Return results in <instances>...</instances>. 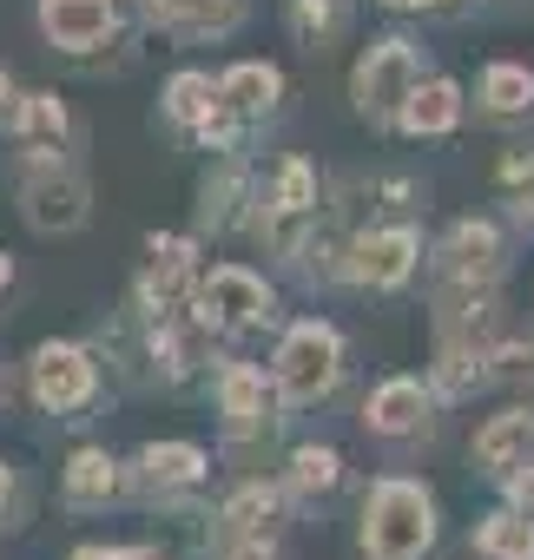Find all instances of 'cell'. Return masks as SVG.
<instances>
[{
  "label": "cell",
  "mask_w": 534,
  "mask_h": 560,
  "mask_svg": "<svg viewBox=\"0 0 534 560\" xmlns=\"http://www.w3.org/2000/svg\"><path fill=\"white\" fill-rule=\"evenodd\" d=\"M436 547V501L429 488L390 475L363 501V553L370 560H422Z\"/></svg>",
  "instance_id": "obj_1"
},
{
  "label": "cell",
  "mask_w": 534,
  "mask_h": 560,
  "mask_svg": "<svg viewBox=\"0 0 534 560\" xmlns=\"http://www.w3.org/2000/svg\"><path fill=\"white\" fill-rule=\"evenodd\" d=\"M271 376H278V396H285L291 409L324 402V396L344 383V343H337V330L317 324V317H311V324H291V337L278 343Z\"/></svg>",
  "instance_id": "obj_2"
},
{
  "label": "cell",
  "mask_w": 534,
  "mask_h": 560,
  "mask_svg": "<svg viewBox=\"0 0 534 560\" xmlns=\"http://www.w3.org/2000/svg\"><path fill=\"white\" fill-rule=\"evenodd\" d=\"M191 311L205 330H257V324H271V284H264L257 270L244 264H218L198 277V291H191Z\"/></svg>",
  "instance_id": "obj_3"
},
{
  "label": "cell",
  "mask_w": 534,
  "mask_h": 560,
  "mask_svg": "<svg viewBox=\"0 0 534 560\" xmlns=\"http://www.w3.org/2000/svg\"><path fill=\"white\" fill-rule=\"evenodd\" d=\"M416 80H422V60H416L409 40H370V54L350 73V100H357V113L370 126H383V119L403 113V100H409Z\"/></svg>",
  "instance_id": "obj_4"
},
{
  "label": "cell",
  "mask_w": 534,
  "mask_h": 560,
  "mask_svg": "<svg viewBox=\"0 0 534 560\" xmlns=\"http://www.w3.org/2000/svg\"><path fill=\"white\" fill-rule=\"evenodd\" d=\"M86 211H93V191H86L80 172H67V165H40V172H27V185H21V218H27L34 231L67 237V231L86 224Z\"/></svg>",
  "instance_id": "obj_5"
},
{
  "label": "cell",
  "mask_w": 534,
  "mask_h": 560,
  "mask_svg": "<svg viewBox=\"0 0 534 560\" xmlns=\"http://www.w3.org/2000/svg\"><path fill=\"white\" fill-rule=\"evenodd\" d=\"M100 389V363L80 350V343H40L34 350V402L54 409V416H73L86 409Z\"/></svg>",
  "instance_id": "obj_6"
},
{
  "label": "cell",
  "mask_w": 534,
  "mask_h": 560,
  "mask_svg": "<svg viewBox=\"0 0 534 560\" xmlns=\"http://www.w3.org/2000/svg\"><path fill=\"white\" fill-rule=\"evenodd\" d=\"M416 257H422V237L409 224H383V231H363L350 244V264L344 270L357 277V284H370V291H396V284H409Z\"/></svg>",
  "instance_id": "obj_7"
},
{
  "label": "cell",
  "mask_w": 534,
  "mask_h": 560,
  "mask_svg": "<svg viewBox=\"0 0 534 560\" xmlns=\"http://www.w3.org/2000/svg\"><path fill=\"white\" fill-rule=\"evenodd\" d=\"M436 264H442L449 284H495L501 264H508V237H501L488 218H462V224L442 237Z\"/></svg>",
  "instance_id": "obj_8"
},
{
  "label": "cell",
  "mask_w": 534,
  "mask_h": 560,
  "mask_svg": "<svg viewBox=\"0 0 534 560\" xmlns=\"http://www.w3.org/2000/svg\"><path fill=\"white\" fill-rule=\"evenodd\" d=\"M40 27H47L54 47L93 54V47L119 27V8H113V0H40Z\"/></svg>",
  "instance_id": "obj_9"
},
{
  "label": "cell",
  "mask_w": 534,
  "mask_h": 560,
  "mask_svg": "<svg viewBox=\"0 0 534 560\" xmlns=\"http://www.w3.org/2000/svg\"><path fill=\"white\" fill-rule=\"evenodd\" d=\"M534 462V409H501V416H488V429L475 435V468L481 475H514V468H527Z\"/></svg>",
  "instance_id": "obj_10"
},
{
  "label": "cell",
  "mask_w": 534,
  "mask_h": 560,
  "mask_svg": "<svg viewBox=\"0 0 534 560\" xmlns=\"http://www.w3.org/2000/svg\"><path fill=\"white\" fill-rule=\"evenodd\" d=\"M152 270H146V311L152 317H178L185 291H191V237H152Z\"/></svg>",
  "instance_id": "obj_11"
},
{
  "label": "cell",
  "mask_w": 534,
  "mask_h": 560,
  "mask_svg": "<svg viewBox=\"0 0 534 560\" xmlns=\"http://www.w3.org/2000/svg\"><path fill=\"white\" fill-rule=\"evenodd\" d=\"M363 422H370V435H390V442L422 435V429H429V396H422V383H416V376L376 383V396L363 402Z\"/></svg>",
  "instance_id": "obj_12"
},
{
  "label": "cell",
  "mask_w": 534,
  "mask_h": 560,
  "mask_svg": "<svg viewBox=\"0 0 534 560\" xmlns=\"http://www.w3.org/2000/svg\"><path fill=\"white\" fill-rule=\"evenodd\" d=\"M146 14L165 27V34H185V40H205V34H231L244 21L237 0H146Z\"/></svg>",
  "instance_id": "obj_13"
},
{
  "label": "cell",
  "mask_w": 534,
  "mask_h": 560,
  "mask_svg": "<svg viewBox=\"0 0 534 560\" xmlns=\"http://www.w3.org/2000/svg\"><path fill=\"white\" fill-rule=\"evenodd\" d=\"M396 119H403V132H416V139H442V132H455V119H462V86H455V80H416Z\"/></svg>",
  "instance_id": "obj_14"
},
{
  "label": "cell",
  "mask_w": 534,
  "mask_h": 560,
  "mask_svg": "<svg viewBox=\"0 0 534 560\" xmlns=\"http://www.w3.org/2000/svg\"><path fill=\"white\" fill-rule=\"evenodd\" d=\"M139 481L152 494H178L205 481V448L198 442H146L139 448Z\"/></svg>",
  "instance_id": "obj_15"
},
{
  "label": "cell",
  "mask_w": 534,
  "mask_h": 560,
  "mask_svg": "<svg viewBox=\"0 0 534 560\" xmlns=\"http://www.w3.org/2000/svg\"><path fill=\"white\" fill-rule=\"evenodd\" d=\"M218 409H224V422H231V435H251V429H264L271 416V396H264V370H251V363H231L224 376H218Z\"/></svg>",
  "instance_id": "obj_16"
},
{
  "label": "cell",
  "mask_w": 534,
  "mask_h": 560,
  "mask_svg": "<svg viewBox=\"0 0 534 560\" xmlns=\"http://www.w3.org/2000/svg\"><path fill=\"white\" fill-rule=\"evenodd\" d=\"M278 521H285V494L264 488V481H244V488L224 501V534H231V540H271Z\"/></svg>",
  "instance_id": "obj_17"
},
{
  "label": "cell",
  "mask_w": 534,
  "mask_h": 560,
  "mask_svg": "<svg viewBox=\"0 0 534 560\" xmlns=\"http://www.w3.org/2000/svg\"><path fill=\"white\" fill-rule=\"evenodd\" d=\"M278 93H285V80H278V67H264V60H244V67H231V73L218 80V100H224L237 119L271 113V106H278Z\"/></svg>",
  "instance_id": "obj_18"
},
{
  "label": "cell",
  "mask_w": 534,
  "mask_h": 560,
  "mask_svg": "<svg viewBox=\"0 0 534 560\" xmlns=\"http://www.w3.org/2000/svg\"><path fill=\"white\" fill-rule=\"evenodd\" d=\"M67 501H73V508H106V501H119V462H113L106 448H80V455L67 462Z\"/></svg>",
  "instance_id": "obj_19"
},
{
  "label": "cell",
  "mask_w": 534,
  "mask_h": 560,
  "mask_svg": "<svg viewBox=\"0 0 534 560\" xmlns=\"http://www.w3.org/2000/svg\"><path fill=\"white\" fill-rule=\"evenodd\" d=\"M475 100H481V113H488V119H521V113L534 106V73H527V67H514V60H495V67L481 73Z\"/></svg>",
  "instance_id": "obj_20"
},
{
  "label": "cell",
  "mask_w": 534,
  "mask_h": 560,
  "mask_svg": "<svg viewBox=\"0 0 534 560\" xmlns=\"http://www.w3.org/2000/svg\"><path fill=\"white\" fill-rule=\"evenodd\" d=\"M475 553L481 560H534V514L521 508H501L475 527Z\"/></svg>",
  "instance_id": "obj_21"
},
{
  "label": "cell",
  "mask_w": 534,
  "mask_h": 560,
  "mask_svg": "<svg viewBox=\"0 0 534 560\" xmlns=\"http://www.w3.org/2000/svg\"><path fill=\"white\" fill-rule=\"evenodd\" d=\"M344 27H350V8H344V0H291V34H298L311 54L337 47Z\"/></svg>",
  "instance_id": "obj_22"
},
{
  "label": "cell",
  "mask_w": 534,
  "mask_h": 560,
  "mask_svg": "<svg viewBox=\"0 0 534 560\" xmlns=\"http://www.w3.org/2000/svg\"><path fill=\"white\" fill-rule=\"evenodd\" d=\"M14 132H21L34 152H54V145L67 139V106H60L54 93H27V100L14 106Z\"/></svg>",
  "instance_id": "obj_23"
},
{
  "label": "cell",
  "mask_w": 534,
  "mask_h": 560,
  "mask_svg": "<svg viewBox=\"0 0 534 560\" xmlns=\"http://www.w3.org/2000/svg\"><path fill=\"white\" fill-rule=\"evenodd\" d=\"M244 198H251V178H244V165H224V172H211L205 178V224L211 231H231L237 218H244Z\"/></svg>",
  "instance_id": "obj_24"
},
{
  "label": "cell",
  "mask_w": 534,
  "mask_h": 560,
  "mask_svg": "<svg viewBox=\"0 0 534 560\" xmlns=\"http://www.w3.org/2000/svg\"><path fill=\"white\" fill-rule=\"evenodd\" d=\"M264 211H278V218H317V172L304 159H285L278 165V185H271V205Z\"/></svg>",
  "instance_id": "obj_25"
},
{
  "label": "cell",
  "mask_w": 534,
  "mask_h": 560,
  "mask_svg": "<svg viewBox=\"0 0 534 560\" xmlns=\"http://www.w3.org/2000/svg\"><path fill=\"white\" fill-rule=\"evenodd\" d=\"M337 481H344V455H337V448H298V455H291V488H298L304 501L337 494Z\"/></svg>",
  "instance_id": "obj_26"
},
{
  "label": "cell",
  "mask_w": 534,
  "mask_h": 560,
  "mask_svg": "<svg viewBox=\"0 0 534 560\" xmlns=\"http://www.w3.org/2000/svg\"><path fill=\"white\" fill-rule=\"evenodd\" d=\"M211 106H218V80H211V73H172V86H165V113H172L178 126H198Z\"/></svg>",
  "instance_id": "obj_27"
},
{
  "label": "cell",
  "mask_w": 534,
  "mask_h": 560,
  "mask_svg": "<svg viewBox=\"0 0 534 560\" xmlns=\"http://www.w3.org/2000/svg\"><path fill=\"white\" fill-rule=\"evenodd\" d=\"M501 185H508V198H514V218L534 224V152H508V159H501Z\"/></svg>",
  "instance_id": "obj_28"
},
{
  "label": "cell",
  "mask_w": 534,
  "mask_h": 560,
  "mask_svg": "<svg viewBox=\"0 0 534 560\" xmlns=\"http://www.w3.org/2000/svg\"><path fill=\"white\" fill-rule=\"evenodd\" d=\"M501 481H508L514 508H521V514H534V468H514V475H501Z\"/></svg>",
  "instance_id": "obj_29"
},
{
  "label": "cell",
  "mask_w": 534,
  "mask_h": 560,
  "mask_svg": "<svg viewBox=\"0 0 534 560\" xmlns=\"http://www.w3.org/2000/svg\"><path fill=\"white\" fill-rule=\"evenodd\" d=\"M73 560H159V553H146V547H80Z\"/></svg>",
  "instance_id": "obj_30"
},
{
  "label": "cell",
  "mask_w": 534,
  "mask_h": 560,
  "mask_svg": "<svg viewBox=\"0 0 534 560\" xmlns=\"http://www.w3.org/2000/svg\"><path fill=\"white\" fill-rule=\"evenodd\" d=\"M231 560H278V553H271V540H237Z\"/></svg>",
  "instance_id": "obj_31"
},
{
  "label": "cell",
  "mask_w": 534,
  "mask_h": 560,
  "mask_svg": "<svg viewBox=\"0 0 534 560\" xmlns=\"http://www.w3.org/2000/svg\"><path fill=\"white\" fill-rule=\"evenodd\" d=\"M8 501H14V475H8V462H0V514H8Z\"/></svg>",
  "instance_id": "obj_32"
},
{
  "label": "cell",
  "mask_w": 534,
  "mask_h": 560,
  "mask_svg": "<svg viewBox=\"0 0 534 560\" xmlns=\"http://www.w3.org/2000/svg\"><path fill=\"white\" fill-rule=\"evenodd\" d=\"M8 100H14V80H8V67H0V113H8Z\"/></svg>",
  "instance_id": "obj_33"
},
{
  "label": "cell",
  "mask_w": 534,
  "mask_h": 560,
  "mask_svg": "<svg viewBox=\"0 0 534 560\" xmlns=\"http://www.w3.org/2000/svg\"><path fill=\"white\" fill-rule=\"evenodd\" d=\"M14 284V264H8V250H0V291H8Z\"/></svg>",
  "instance_id": "obj_34"
},
{
  "label": "cell",
  "mask_w": 534,
  "mask_h": 560,
  "mask_svg": "<svg viewBox=\"0 0 534 560\" xmlns=\"http://www.w3.org/2000/svg\"><path fill=\"white\" fill-rule=\"evenodd\" d=\"M390 8H442V0H390Z\"/></svg>",
  "instance_id": "obj_35"
}]
</instances>
